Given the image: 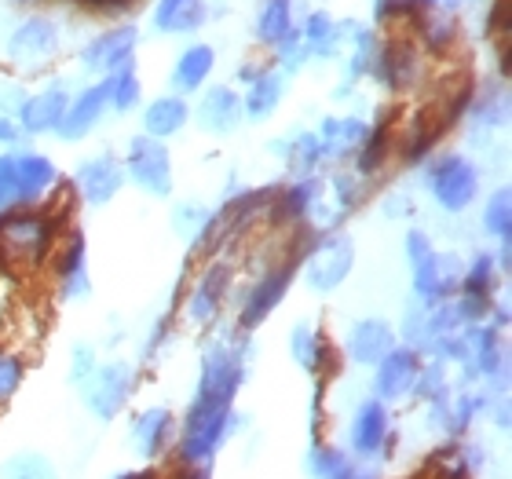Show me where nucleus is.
Instances as JSON below:
<instances>
[{"label":"nucleus","mask_w":512,"mask_h":479,"mask_svg":"<svg viewBox=\"0 0 512 479\" xmlns=\"http://www.w3.org/2000/svg\"><path fill=\"white\" fill-rule=\"evenodd\" d=\"M249 344L246 333L220 337L202 352V370H198V388L187 406V414H227L235 410V399L249 377Z\"/></svg>","instance_id":"obj_1"},{"label":"nucleus","mask_w":512,"mask_h":479,"mask_svg":"<svg viewBox=\"0 0 512 479\" xmlns=\"http://www.w3.org/2000/svg\"><path fill=\"white\" fill-rule=\"evenodd\" d=\"M319 235L322 231H304V238H300L297 249L289 253V260L275 264L264 278H256V286L249 289L246 304H242V311H238V330L253 333L260 322H267V315H271V311L282 304V297L289 293V286H293V278H297V271H300V260H304V253L315 245Z\"/></svg>","instance_id":"obj_2"},{"label":"nucleus","mask_w":512,"mask_h":479,"mask_svg":"<svg viewBox=\"0 0 512 479\" xmlns=\"http://www.w3.org/2000/svg\"><path fill=\"white\" fill-rule=\"evenodd\" d=\"M132 392H136V370L128 362H99L92 377L81 384V403L96 421L110 425L114 417L125 414Z\"/></svg>","instance_id":"obj_3"},{"label":"nucleus","mask_w":512,"mask_h":479,"mask_svg":"<svg viewBox=\"0 0 512 479\" xmlns=\"http://www.w3.org/2000/svg\"><path fill=\"white\" fill-rule=\"evenodd\" d=\"M395 450V428H392V410L381 399H363L355 406L352 425H348V454L355 461L377 465V461L392 458Z\"/></svg>","instance_id":"obj_4"},{"label":"nucleus","mask_w":512,"mask_h":479,"mask_svg":"<svg viewBox=\"0 0 512 479\" xmlns=\"http://www.w3.org/2000/svg\"><path fill=\"white\" fill-rule=\"evenodd\" d=\"M428 191L447 213H465L476 198H480V169L461 154H443L428 165L425 172Z\"/></svg>","instance_id":"obj_5"},{"label":"nucleus","mask_w":512,"mask_h":479,"mask_svg":"<svg viewBox=\"0 0 512 479\" xmlns=\"http://www.w3.org/2000/svg\"><path fill=\"white\" fill-rule=\"evenodd\" d=\"M355 267V242L352 235H319L311 245L304 260H300V271H304V282H308L315 293H333L344 278L352 275Z\"/></svg>","instance_id":"obj_6"},{"label":"nucleus","mask_w":512,"mask_h":479,"mask_svg":"<svg viewBox=\"0 0 512 479\" xmlns=\"http://www.w3.org/2000/svg\"><path fill=\"white\" fill-rule=\"evenodd\" d=\"M125 172L136 180V187H143L154 198H169L172 194V158L169 147L161 139L136 136L128 143Z\"/></svg>","instance_id":"obj_7"},{"label":"nucleus","mask_w":512,"mask_h":479,"mask_svg":"<svg viewBox=\"0 0 512 479\" xmlns=\"http://www.w3.org/2000/svg\"><path fill=\"white\" fill-rule=\"evenodd\" d=\"M421 366H425L421 352L406 348V344H395L392 352L384 355V359L374 366V388H370L374 399H381L384 406L410 399V395H414L417 377H421Z\"/></svg>","instance_id":"obj_8"},{"label":"nucleus","mask_w":512,"mask_h":479,"mask_svg":"<svg viewBox=\"0 0 512 479\" xmlns=\"http://www.w3.org/2000/svg\"><path fill=\"white\" fill-rule=\"evenodd\" d=\"M414 293L421 304H443V300L458 297L461 289V260L454 253H439L428 249L421 260H414Z\"/></svg>","instance_id":"obj_9"},{"label":"nucleus","mask_w":512,"mask_h":479,"mask_svg":"<svg viewBox=\"0 0 512 479\" xmlns=\"http://www.w3.org/2000/svg\"><path fill=\"white\" fill-rule=\"evenodd\" d=\"M176 414L165 410V406H147V410H139L132 417V425H128V443L136 450L143 461H158L165 450L176 443Z\"/></svg>","instance_id":"obj_10"},{"label":"nucleus","mask_w":512,"mask_h":479,"mask_svg":"<svg viewBox=\"0 0 512 479\" xmlns=\"http://www.w3.org/2000/svg\"><path fill=\"white\" fill-rule=\"evenodd\" d=\"M121 183H125V169L110 154H96V158L81 161L74 172V194L85 205H107L121 191Z\"/></svg>","instance_id":"obj_11"},{"label":"nucleus","mask_w":512,"mask_h":479,"mask_svg":"<svg viewBox=\"0 0 512 479\" xmlns=\"http://www.w3.org/2000/svg\"><path fill=\"white\" fill-rule=\"evenodd\" d=\"M227 289H231V267L224 260H216L202 271V278L194 282L191 297H187V319L194 326H213L224 311Z\"/></svg>","instance_id":"obj_12"},{"label":"nucleus","mask_w":512,"mask_h":479,"mask_svg":"<svg viewBox=\"0 0 512 479\" xmlns=\"http://www.w3.org/2000/svg\"><path fill=\"white\" fill-rule=\"evenodd\" d=\"M15 158V205H37L44 202L52 187L59 183V172L44 154H33V150H22V154H11Z\"/></svg>","instance_id":"obj_13"},{"label":"nucleus","mask_w":512,"mask_h":479,"mask_svg":"<svg viewBox=\"0 0 512 479\" xmlns=\"http://www.w3.org/2000/svg\"><path fill=\"white\" fill-rule=\"evenodd\" d=\"M289 352L297 359V366L304 373H311L315 381H326V373H333L337 366V352H333V344L326 341V333L319 326H311V322H297L293 333H289Z\"/></svg>","instance_id":"obj_14"},{"label":"nucleus","mask_w":512,"mask_h":479,"mask_svg":"<svg viewBox=\"0 0 512 479\" xmlns=\"http://www.w3.org/2000/svg\"><path fill=\"white\" fill-rule=\"evenodd\" d=\"M55 282L66 300H85L92 297V282H88V249L85 235H70L55 249Z\"/></svg>","instance_id":"obj_15"},{"label":"nucleus","mask_w":512,"mask_h":479,"mask_svg":"<svg viewBox=\"0 0 512 479\" xmlns=\"http://www.w3.org/2000/svg\"><path fill=\"white\" fill-rule=\"evenodd\" d=\"M395 348V330L392 322L384 319H359L344 337V355L355 366H377L384 355Z\"/></svg>","instance_id":"obj_16"},{"label":"nucleus","mask_w":512,"mask_h":479,"mask_svg":"<svg viewBox=\"0 0 512 479\" xmlns=\"http://www.w3.org/2000/svg\"><path fill=\"white\" fill-rule=\"evenodd\" d=\"M110 107V92H107V81L103 85H92L85 88L77 99H70V107H66L63 121H59V139H66V143H74V139H85L92 128L99 125V118L107 114Z\"/></svg>","instance_id":"obj_17"},{"label":"nucleus","mask_w":512,"mask_h":479,"mask_svg":"<svg viewBox=\"0 0 512 479\" xmlns=\"http://www.w3.org/2000/svg\"><path fill=\"white\" fill-rule=\"evenodd\" d=\"M66 107H70V96L63 88H44L37 96H26V103L19 107L15 121H19L22 136H44V132H55L59 121H63Z\"/></svg>","instance_id":"obj_18"},{"label":"nucleus","mask_w":512,"mask_h":479,"mask_svg":"<svg viewBox=\"0 0 512 479\" xmlns=\"http://www.w3.org/2000/svg\"><path fill=\"white\" fill-rule=\"evenodd\" d=\"M132 52H136V30L132 26H118V30L103 33L85 48V66L99 70V74H121L125 66H132Z\"/></svg>","instance_id":"obj_19"},{"label":"nucleus","mask_w":512,"mask_h":479,"mask_svg":"<svg viewBox=\"0 0 512 479\" xmlns=\"http://www.w3.org/2000/svg\"><path fill=\"white\" fill-rule=\"evenodd\" d=\"M198 121L202 128H209L213 136H231L238 125H242V99H238L235 88H209L205 99L198 103Z\"/></svg>","instance_id":"obj_20"},{"label":"nucleus","mask_w":512,"mask_h":479,"mask_svg":"<svg viewBox=\"0 0 512 479\" xmlns=\"http://www.w3.org/2000/svg\"><path fill=\"white\" fill-rule=\"evenodd\" d=\"M366 132H370V125L359 118H326L322 121V132H315L322 143V154L326 158H352L355 150L366 143Z\"/></svg>","instance_id":"obj_21"},{"label":"nucleus","mask_w":512,"mask_h":479,"mask_svg":"<svg viewBox=\"0 0 512 479\" xmlns=\"http://www.w3.org/2000/svg\"><path fill=\"white\" fill-rule=\"evenodd\" d=\"M271 150H275V154H282V161H286L289 172H293L297 180H304V176H315V169L326 161V154H322V143H319V136H315V132H297L293 139H278V143H271Z\"/></svg>","instance_id":"obj_22"},{"label":"nucleus","mask_w":512,"mask_h":479,"mask_svg":"<svg viewBox=\"0 0 512 479\" xmlns=\"http://www.w3.org/2000/svg\"><path fill=\"white\" fill-rule=\"evenodd\" d=\"M191 121V107L180 96H161L154 99L143 114V136L150 139H169L176 132H183V125Z\"/></svg>","instance_id":"obj_23"},{"label":"nucleus","mask_w":512,"mask_h":479,"mask_svg":"<svg viewBox=\"0 0 512 479\" xmlns=\"http://www.w3.org/2000/svg\"><path fill=\"white\" fill-rule=\"evenodd\" d=\"M55 52V26L52 19H26L15 30V37H11V55L15 59H26V63H33V59H44V55Z\"/></svg>","instance_id":"obj_24"},{"label":"nucleus","mask_w":512,"mask_h":479,"mask_svg":"<svg viewBox=\"0 0 512 479\" xmlns=\"http://www.w3.org/2000/svg\"><path fill=\"white\" fill-rule=\"evenodd\" d=\"M213 66H216L213 48H209V44H194V48H187V52L180 55V63L172 70V85L180 88V92H198V88L209 81Z\"/></svg>","instance_id":"obj_25"},{"label":"nucleus","mask_w":512,"mask_h":479,"mask_svg":"<svg viewBox=\"0 0 512 479\" xmlns=\"http://www.w3.org/2000/svg\"><path fill=\"white\" fill-rule=\"evenodd\" d=\"M282 103V74H260L249 85V96L242 99V114L253 121H267Z\"/></svg>","instance_id":"obj_26"},{"label":"nucleus","mask_w":512,"mask_h":479,"mask_svg":"<svg viewBox=\"0 0 512 479\" xmlns=\"http://www.w3.org/2000/svg\"><path fill=\"white\" fill-rule=\"evenodd\" d=\"M0 479H59V469L48 454L19 450V454L0 461Z\"/></svg>","instance_id":"obj_27"},{"label":"nucleus","mask_w":512,"mask_h":479,"mask_svg":"<svg viewBox=\"0 0 512 479\" xmlns=\"http://www.w3.org/2000/svg\"><path fill=\"white\" fill-rule=\"evenodd\" d=\"M205 19V4L202 0H161L158 4V30L169 33H187L194 26H202Z\"/></svg>","instance_id":"obj_28"},{"label":"nucleus","mask_w":512,"mask_h":479,"mask_svg":"<svg viewBox=\"0 0 512 479\" xmlns=\"http://www.w3.org/2000/svg\"><path fill=\"white\" fill-rule=\"evenodd\" d=\"M348 461H352V454L344 447H333L326 439H311L308 454H304V472L311 479H333Z\"/></svg>","instance_id":"obj_29"},{"label":"nucleus","mask_w":512,"mask_h":479,"mask_svg":"<svg viewBox=\"0 0 512 479\" xmlns=\"http://www.w3.org/2000/svg\"><path fill=\"white\" fill-rule=\"evenodd\" d=\"M498 264H494L491 253H480L465 271H461V297H480V300H494V286H498Z\"/></svg>","instance_id":"obj_30"},{"label":"nucleus","mask_w":512,"mask_h":479,"mask_svg":"<svg viewBox=\"0 0 512 479\" xmlns=\"http://www.w3.org/2000/svg\"><path fill=\"white\" fill-rule=\"evenodd\" d=\"M483 231L491 238H498V242H509L512 238V194L509 187H498V191L491 194V202H487V209H483Z\"/></svg>","instance_id":"obj_31"},{"label":"nucleus","mask_w":512,"mask_h":479,"mask_svg":"<svg viewBox=\"0 0 512 479\" xmlns=\"http://www.w3.org/2000/svg\"><path fill=\"white\" fill-rule=\"evenodd\" d=\"M388 150H392V132H388V125H377L374 132H366V143L359 147V165H355V172H359L363 180L374 176V172H381Z\"/></svg>","instance_id":"obj_32"},{"label":"nucleus","mask_w":512,"mask_h":479,"mask_svg":"<svg viewBox=\"0 0 512 479\" xmlns=\"http://www.w3.org/2000/svg\"><path fill=\"white\" fill-rule=\"evenodd\" d=\"M209 224H213V213L202 209V205H180L176 216H172V227L180 231L191 245H205L209 238Z\"/></svg>","instance_id":"obj_33"},{"label":"nucleus","mask_w":512,"mask_h":479,"mask_svg":"<svg viewBox=\"0 0 512 479\" xmlns=\"http://www.w3.org/2000/svg\"><path fill=\"white\" fill-rule=\"evenodd\" d=\"M107 92H110V103H114V110L118 114H128V110H136L139 96H143V85H139V77L132 66H125L121 74H114L107 81Z\"/></svg>","instance_id":"obj_34"},{"label":"nucleus","mask_w":512,"mask_h":479,"mask_svg":"<svg viewBox=\"0 0 512 479\" xmlns=\"http://www.w3.org/2000/svg\"><path fill=\"white\" fill-rule=\"evenodd\" d=\"M256 33L264 44H278L289 33V0H271L256 22Z\"/></svg>","instance_id":"obj_35"},{"label":"nucleus","mask_w":512,"mask_h":479,"mask_svg":"<svg viewBox=\"0 0 512 479\" xmlns=\"http://www.w3.org/2000/svg\"><path fill=\"white\" fill-rule=\"evenodd\" d=\"M22 377H26V362L15 352H4V348H0V406L15 399V392L22 388Z\"/></svg>","instance_id":"obj_36"},{"label":"nucleus","mask_w":512,"mask_h":479,"mask_svg":"<svg viewBox=\"0 0 512 479\" xmlns=\"http://www.w3.org/2000/svg\"><path fill=\"white\" fill-rule=\"evenodd\" d=\"M333 194H337V209H341V213L359 209L366 198L363 176H359V172H337V176H333Z\"/></svg>","instance_id":"obj_37"},{"label":"nucleus","mask_w":512,"mask_h":479,"mask_svg":"<svg viewBox=\"0 0 512 479\" xmlns=\"http://www.w3.org/2000/svg\"><path fill=\"white\" fill-rule=\"evenodd\" d=\"M308 44H311V52L333 55V22L326 19L322 11H315L308 19Z\"/></svg>","instance_id":"obj_38"},{"label":"nucleus","mask_w":512,"mask_h":479,"mask_svg":"<svg viewBox=\"0 0 512 479\" xmlns=\"http://www.w3.org/2000/svg\"><path fill=\"white\" fill-rule=\"evenodd\" d=\"M15 209V158L0 154V216Z\"/></svg>","instance_id":"obj_39"},{"label":"nucleus","mask_w":512,"mask_h":479,"mask_svg":"<svg viewBox=\"0 0 512 479\" xmlns=\"http://www.w3.org/2000/svg\"><path fill=\"white\" fill-rule=\"evenodd\" d=\"M425 37H428V48H447V44L454 41V22H450L447 15H428Z\"/></svg>","instance_id":"obj_40"},{"label":"nucleus","mask_w":512,"mask_h":479,"mask_svg":"<svg viewBox=\"0 0 512 479\" xmlns=\"http://www.w3.org/2000/svg\"><path fill=\"white\" fill-rule=\"evenodd\" d=\"M96 348L92 344H77L74 348V366H70V381L74 384H85L88 377H92V370H96Z\"/></svg>","instance_id":"obj_41"},{"label":"nucleus","mask_w":512,"mask_h":479,"mask_svg":"<svg viewBox=\"0 0 512 479\" xmlns=\"http://www.w3.org/2000/svg\"><path fill=\"white\" fill-rule=\"evenodd\" d=\"M22 103H26V92L19 85H11V81H0V118L19 114Z\"/></svg>","instance_id":"obj_42"},{"label":"nucleus","mask_w":512,"mask_h":479,"mask_svg":"<svg viewBox=\"0 0 512 479\" xmlns=\"http://www.w3.org/2000/svg\"><path fill=\"white\" fill-rule=\"evenodd\" d=\"M333 479H381V469H377V465H366V461H355L352 458Z\"/></svg>","instance_id":"obj_43"},{"label":"nucleus","mask_w":512,"mask_h":479,"mask_svg":"<svg viewBox=\"0 0 512 479\" xmlns=\"http://www.w3.org/2000/svg\"><path fill=\"white\" fill-rule=\"evenodd\" d=\"M428 249H432V238H428L425 231H410V235H406V260H410V264L421 260Z\"/></svg>","instance_id":"obj_44"},{"label":"nucleus","mask_w":512,"mask_h":479,"mask_svg":"<svg viewBox=\"0 0 512 479\" xmlns=\"http://www.w3.org/2000/svg\"><path fill=\"white\" fill-rule=\"evenodd\" d=\"M22 139V128L15 118H0V147H15Z\"/></svg>","instance_id":"obj_45"},{"label":"nucleus","mask_w":512,"mask_h":479,"mask_svg":"<svg viewBox=\"0 0 512 479\" xmlns=\"http://www.w3.org/2000/svg\"><path fill=\"white\" fill-rule=\"evenodd\" d=\"M176 479H213V469H183V465H180Z\"/></svg>","instance_id":"obj_46"},{"label":"nucleus","mask_w":512,"mask_h":479,"mask_svg":"<svg viewBox=\"0 0 512 479\" xmlns=\"http://www.w3.org/2000/svg\"><path fill=\"white\" fill-rule=\"evenodd\" d=\"M92 4H125V0H92Z\"/></svg>","instance_id":"obj_47"}]
</instances>
